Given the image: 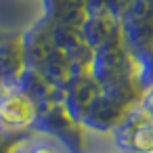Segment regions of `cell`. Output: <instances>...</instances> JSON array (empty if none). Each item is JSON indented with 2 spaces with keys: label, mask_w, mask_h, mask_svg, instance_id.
I'll use <instances>...</instances> for the list:
<instances>
[{
  "label": "cell",
  "mask_w": 153,
  "mask_h": 153,
  "mask_svg": "<svg viewBox=\"0 0 153 153\" xmlns=\"http://www.w3.org/2000/svg\"><path fill=\"white\" fill-rule=\"evenodd\" d=\"M36 115V105L30 97L25 94H11L7 99L0 101V122H4L7 126H13V128H21L25 124L32 122V117Z\"/></svg>",
  "instance_id": "1"
},
{
  "label": "cell",
  "mask_w": 153,
  "mask_h": 153,
  "mask_svg": "<svg viewBox=\"0 0 153 153\" xmlns=\"http://www.w3.org/2000/svg\"><path fill=\"white\" fill-rule=\"evenodd\" d=\"M126 145L130 151L153 153V117L143 115L126 128Z\"/></svg>",
  "instance_id": "2"
},
{
  "label": "cell",
  "mask_w": 153,
  "mask_h": 153,
  "mask_svg": "<svg viewBox=\"0 0 153 153\" xmlns=\"http://www.w3.org/2000/svg\"><path fill=\"white\" fill-rule=\"evenodd\" d=\"M147 105H149V109H151V117H153V92L149 94V103H147Z\"/></svg>",
  "instance_id": "3"
}]
</instances>
